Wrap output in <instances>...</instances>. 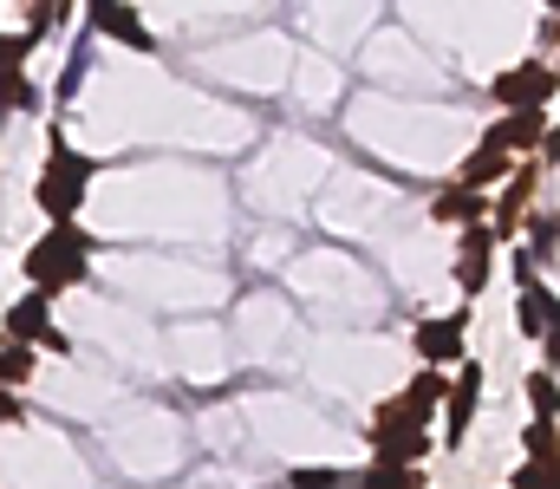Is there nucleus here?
I'll use <instances>...</instances> for the list:
<instances>
[{
	"label": "nucleus",
	"instance_id": "nucleus-1",
	"mask_svg": "<svg viewBox=\"0 0 560 489\" xmlns=\"http://www.w3.org/2000/svg\"><path fill=\"white\" fill-rule=\"evenodd\" d=\"M92 248H98V242H92L79 222H52V229L26 248L20 268H26L33 288H46V294L59 301L66 288H85V281H92Z\"/></svg>",
	"mask_w": 560,
	"mask_h": 489
},
{
	"label": "nucleus",
	"instance_id": "nucleus-2",
	"mask_svg": "<svg viewBox=\"0 0 560 489\" xmlns=\"http://www.w3.org/2000/svg\"><path fill=\"white\" fill-rule=\"evenodd\" d=\"M92 176H98V163L85 158V151H72L59 131H52V144H46V170H39V209L52 216V222H72L79 216V202H85V189H92Z\"/></svg>",
	"mask_w": 560,
	"mask_h": 489
},
{
	"label": "nucleus",
	"instance_id": "nucleus-3",
	"mask_svg": "<svg viewBox=\"0 0 560 489\" xmlns=\"http://www.w3.org/2000/svg\"><path fill=\"white\" fill-rule=\"evenodd\" d=\"M365 431H372V464H423L430 457V424H411L398 411V398L378 405Z\"/></svg>",
	"mask_w": 560,
	"mask_h": 489
},
{
	"label": "nucleus",
	"instance_id": "nucleus-4",
	"mask_svg": "<svg viewBox=\"0 0 560 489\" xmlns=\"http://www.w3.org/2000/svg\"><path fill=\"white\" fill-rule=\"evenodd\" d=\"M476 405H482V365H476V359H456V379H443V405H436V411H443V444H450V451L463 444Z\"/></svg>",
	"mask_w": 560,
	"mask_h": 489
},
{
	"label": "nucleus",
	"instance_id": "nucleus-5",
	"mask_svg": "<svg viewBox=\"0 0 560 489\" xmlns=\"http://www.w3.org/2000/svg\"><path fill=\"white\" fill-rule=\"evenodd\" d=\"M495 229L476 216V222H463V248H456V288L469 294V301H482V288H489V268H495Z\"/></svg>",
	"mask_w": 560,
	"mask_h": 489
},
{
	"label": "nucleus",
	"instance_id": "nucleus-6",
	"mask_svg": "<svg viewBox=\"0 0 560 489\" xmlns=\"http://www.w3.org/2000/svg\"><path fill=\"white\" fill-rule=\"evenodd\" d=\"M463 333H469V307H456V314H443V321H418L411 352H418L423 365H456V359H469Z\"/></svg>",
	"mask_w": 560,
	"mask_h": 489
},
{
	"label": "nucleus",
	"instance_id": "nucleus-7",
	"mask_svg": "<svg viewBox=\"0 0 560 489\" xmlns=\"http://www.w3.org/2000/svg\"><path fill=\"white\" fill-rule=\"evenodd\" d=\"M489 92H495L502 112H515V105H548V98H555V66H548V59H522V66H509Z\"/></svg>",
	"mask_w": 560,
	"mask_h": 489
},
{
	"label": "nucleus",
	"instance_id": "nucleus-8",
	"mask_svg": "<svg viewBox=\"0 0 560 489\" xmlns=\"http://www.w3.org/2000/svg\"><path fill=\"white\" fill-rule=\"evenodd\" d=\"M92 33H105V39H118L131 53H156V33L138 20V7H125V0H92Z\"/></svg>",
	"mask_w": 560,
	"mask_h": 489
},
{
	"label": "nucleus",
	"instance_id": "nucleus-9",
	"mask_svg": "<svg viewBox=\"0 0 560 489\" xmlns=\"http://www.w3.org/2000/svg\"><path fill=\"white\" fill-rule=\"evenodd\" d=\"M541 138H548V105H515L502 125H489V144H495V151H509V158L541 151Z\"/></svg>",
	"mask_w": 560,
	"mask_h": 489
},
{
	"label": "nucleus",
	"instance_id": "nucleus-10",
	"mask_svg": "<svg viewBox=\"0 0 560 489\" xmlns=\"http://www.w3.org/2000/svg\"><path fill=\"white\" fill-rule=\"evenodd\" d=\"M52 326V294L46 288H33V294H20L13 307H7V321H0V333L7 339H26V346H39V333Z\"/></svg>",
	"mask_w": 560,
	"mask_h": 489
},
{
	"label": "nucleus",
	"instance_id": "nucleus-11",
	"mask_svg": "<svg viewBox=\"0 0 560 489\" xmlns=\"http://www.w3.org/2000/svg\"><path fill=\"white\" fill-rule=\"evenodd\" d=\"M535 189H541V163H522V170L509 176V189H502V202H495V235H515V222L528 216V202H535Z\"/></svg>",
	"mask_w": 560,
	"mask_h": 489
},
{
	"label": "nucleus",
	"instance_id": "nucleus-12",
	"mask_svg": "<svg viewBox=\"0 0 560 489\" xmlns=\"http://www.w3.org/2000/svg\"><path fill=\"white\" fill-rule=\"evenodd\" d=\"M436 405H443V365H423L418 379L398 392V411H405L411 424H430V418H436Z\"/></svg>",
	"mask_w": 560,
	"mask_h": 489
},
{
	"label": "nucleus",
	"instance_id": "nucleus-13",
	"mask_svg": "<svg viewBox=\"0 0 560 489\" xmlns=\"http://www.w3.org/2000/svg\"><path fill=\"white\" fill-rule=\"evenodd\" d=\"M515 326H522L535 346H548V326H555V288H548V281L522 288V301H515Z\"/></svg>",
	"mask_w": 560,
	"mask_h": 489
},
{
	"label": "nucleus",
	"instance_id": "nucleus-14",
	"mask_svg": "<svg viewBox=\"0 0 560 489\" xmlns=\"http://www.w3.org/2000/svg\"><path fill=\"white\" fill-rule=\"evenodd\" d=\"M430 216H436V222H456V229H463V222H476V216H482V189H476V183H450V189H443V196L430 202Z\"/></svg>",
	"mask_w": 560,
	"mask_h": 489
},
{
	"label": "nucleus",
	"instance_id": "nucleus-15",
	"mask_svg": "<svg viewBox=\"0 0 560 489\" xmlns=\"http://www.w3.org/2000/svg\"><path fill=\"white\" fill-rule=\"evenodd\" d=\"M33 365H39V346H26V339H7V333H0V385H13V392H20V385L33 379Z\"/></svg>",
	"mask_w": 560,
	"mask_h": 489
},
{
	"label": "nucleus",
	"instance_id": "nucleus-16",
	"mask_svg": "<svg viewBox=\"0 0 560 489\" xmlns=\"http://www.w3.org/2000/svg\"><path fill=\"white\" fill-rule=\"evenodd\" d=\"M495 176H509V151H495V144L482 138V144L463 158V176H456V183H476V189H482V183H495Z\"/></svg>",
	"mask_w": 560,
	"mask_h": 489
},
{
	"label": "nucleus",
	"instance_id": "nucleus-17",
	"mask_svg": "<svg viewBox=\"0 0 560 489\" xmlns=\"http://www.w3.org/2000/svg\"><path fill=\"white\" fill-rule=\"evenodd\" d=\"M365 489H430V484H423L418 464H372L365 470Z\"/></svg>",
	"mask_w": 560,
	"mask_h": 489
},
{
	"label": "nucleus",
	"instance_id": "nucleus-18",
	"mask_svg": "<svg viewBox=\"0 0 560 489\" xmlns=\"http://www.w3.org/2000/svg\"><path fill=\"white\" fill-rule=\"evenodd\" d=\"M0 105L7 112H39V92H33V79L13 66V72H0Z\"/></svg>",
	"mask_w": 560,
	"mask_h": 489
},
{
	"label": "nucleus",
	"instance_id": "nucleus-19",
	"mask_svg": "<svg viewBox=\"0 0 560 489\" xmlns=\"http://www.w3.org/2000/svg\"><path fill=\"white\" fill-rule=\"evenodd\" d=\"M352 477L346 470H332V464H300L293 477H287V489H346Z\"/></svg>",
	"mask_w": 560,
	"mask_h": 489
},
{
	"label": "nucleus",
	"instance_id": "nucleus-20",
	"mask_svg": "<svg viewBox=\"0 0 560 489\" xmlns=\"http://www.w3.org/2000/svg\"><path fill=\"white\" fill-rule=\"evenodd\" d=\"M522 451H528V464H555V418H535L528 424V438H522Z\"/></svg>",
	"mask_w": 560,
	"mask_h": 489
},
{
	"label": "nucleus",
	"instance_id": "nucleus-21",
	"mask_svg": "<svg viewBox=\"0 0 560 489\" xmlns=\"http://www.w3.org/2000/svg\"><path fill=\"white\" fill-rule=\"evenodd\" d=\"M528 405H535V418H555V372L548 365L528 372Z\"/></svg>",
	"mask_w": 560,
	"mask_h": 489
},
{
	"label": "nucleus",
	"instance_id": "nucleus-22",
	"mask_svg": "<svg viewBox=\"0 0 560 489\" xmlns=\"http://www.w3.org/2000/svg\"><path fill=\"white\" fill-rule=\"evenodd\" d=\"M33 46H39V33H33V26H26V33H13V39L0 33V72H13V66H26V53H33Z\"/></svg>",
	"mask_w": 560,
	"mask_h": 489
},
{
	"label": "nucleus",
	"instance_id": "nucleus-23",
	"mask_svg": "<svg viewBox=\"0 0 560 489\" xmlns=\"http://www.w3.org/2000/svg\"><path fill=\"white\" fill-rule=\"evenodd\" d=\"M509 489H555V464H522Z\"/></svg>",
	"mask_w": 560,
	"mask_h": 489
},
{
	"label": "nucleus",
	"instance_id": "nucleus-24",
	"mask_svg": "<svg viewBox=\"0 0 560 489\" xmlns=\"http://www.w3.org/2000/svg\"><path fill=\"white\" fill-rule=\"evenodd\" d=\"M79 79H85V46H79V53H72V66H66V72H59V92H66V98H72V92H79Z\"/></svg>",
	"mask_w": 560,
	"mask_h": 489
},
{
	"label": "nucleus",
	"instance_id": "nucleus-25",
	"mask_svg": "<svg viewBox=\"0 0 560 489\" xmlns=\"http://www.w3.org/2000/svg\"><path fill=\"white\" fill-rule=\"evenodd\" d=\"M26 418V405L13 398V385H0V424H20Z\"/></svg>",
	"mask_w": 560,
	"mask_h": 489
}]
</instances>
